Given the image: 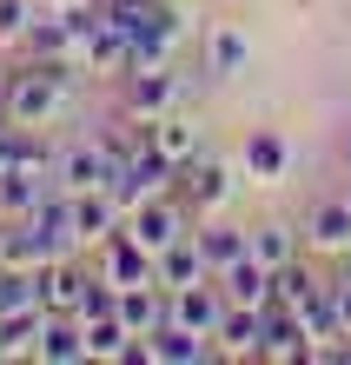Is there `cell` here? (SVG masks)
<instances>
[{
    "label": "cell",
    "mask_w": 351,
    "mask_h": 365,
    "mask_svg": "<svg viewBox=\"0 0 351 365\" xmlns=\"http://www.w3.org/2000/svg\"><path fill=\"white\" fill-rule=\"evenodd\" d=\"M33 14H40V0H0V47H20L27 40Z\"/></svg>",
    "instance_id": "obj_30"
},
{
    "label": "cell",
    "mask_w": 351,
    "mask_h": 365,
    "mask_svg": "<svg viewBox=\"0 0 351 365\" xmlns=\"http://www.w3.org/2000/svg\"><path fill=\"white\" fill-rule=\"evenodd\" d=\"M80 67H86V73H100V80H126V34L113 27V20H106V27L86 40Z\"/></svg>",
    "instance_id": "obj_27"
},
{
    "label": "cell",
    "mask_w": 351,
    "mask_h": 365,
    "mask_svg": "<svg viewBox=\"0 0 351 365\" xmlns=\"http://www.w3.org/2000/svg\"><path fill=\"white\" fill-rule=\"evenodd\" d=\"M345 200H351V173H345Z\"/></svg>",
    "instance_id": "obj_35"
},
{
    "label": "cell",
    "mask_w": 351,
    "mask_h": 365,
    "mask_svg": "<svg viewBox=\"0 0 351 365\" xmlns=\"http://www.w3.org/2000/svg\"><path fill=\"white\" fill-rule=\"evenodd\" d=\"M106 180H113V153H106V140L60 146V160H53V186L60 192H106Z\"/></svg>",
    "instance_id": "obj_3"
},
{
    "label": "cell",
    "mask_w": 351,
    "mask_h": 365,
    "mask_svg": "<svg viewBox=\"0 0 351 365\" xmlns=\"http://www.w3.org/2000/svg\"><path fill=\"white\" fill-rule=\"evenodd\" d=\"M40 332H47V306L7 312L0 319V359H40Z\"/></svg>",
    "instance_id": "obj_24"
},
{
    "label": "cell",
    "mask_w": 351,
    "mask_h": 365,
    "mask_svg": "<svg viewBox=\"0 0 351 365\" xmlns=\"http://www.w3.org/2000/svg\"><path fill=\"white\" fill-rule=\"evenodd\" d=\"M246 60H252V47H246V27L219 20V27L206 34V73H212V80H239V73H246Z\"/></svg>",
    "instance_id": "obj_19"
},
{
    "label": "cell",
    "mask_w": 351,
    "mask_h": 365,
    "mask_svg": "<svg viewBox=\"0 0 351 365\" xmlns=\"http://www.w3.org/2000/svg\"><path fill=\"white\" fill-rule=\"evenodd\" d=\"M179 106V73L172 67H146V73H126V120H159Z\"/></svg>",
    "instance_id": "obj_8"
},
{
    "label": "cell",
    "mask_w": 351,
    "mask_h": 365,
    "mask_svg": "<svg viewBox=\"0 0 351 365\" xmlns=\"http://www.w3.org/2000/svg\"><path fill=\"white\" fill-rule=\"evenodd\" d=\"M345 272H351V252H345Z\"/></svg>",
    "instance_id": "obj_36"
},
{
    "label": "cell",
    "mask_w": 351,
    "mask_h": 365,
    "mask_svg": "<svg viewBox=\"0 0 351 365\" xmlns=\"http://www.w3.org/2000/svg\"><path fill=\"white\" fill-rule=\"evenodd\" d=\"M318 286H325V279H318L312 266H298V259H292V266H278V272H272V306H305Z\"/></svg>",
    "instance_id": "obj_29"
},
{
    "label": "cell",
    "mask_w": 351,
    "mask_h": 365,
    "mask_svg": "<svg viewBox=\"0 0 351 365\" xmlns=\"http://www.w3.org/2000/svg\"><path fill=\"white\" fill-rule=\"evenodd\" d=\"M40 7H86V0H40Z\"/></svg>",
    "instance_id": "obj_32"
},
{
    "label": "cell",
    "mask_w": 351,
    "mask_h": 365,
    "mask_svg": "<svg viewBox=\"0 0 351 365\" xmlns=\"http://www.w3.org/2000/svg\"><path fill=\"white\" fill-rule=\"evenodd\" d=\"M305 246L325 252V259H345V252H351V200H345V192L325 200V206H312V220H305Z\"/></svg>",
    "instance_id": "obj_10"
},
{
    "label": "cell",
    "mask_w": 351,
    "mask_h": 365,
    "mask_svg": "<svg viewBox=\"0 0 351 365\" xmlns=\"http://www.w3.org/2000/svg\"><path fill=\"white\" fill-rule=\"evenodd\" d=\"M345 173H351V133H345Z\"/></svg>",
    "instance_id": "obj_34"
},
{
    "label": "cell",
    "mask_w": 351,
    "mask_h": 365,
    "mask_svg": "<svg viewBox=\"0 0 351 365\" xmlns=\"http://www.w3.org/2000/svg\"><path fill=\"white\" fill-rule=\"evenodd\" d=\"M146 140L159 146V153H166L172 166H179V173H186V166H192V160L206 153V140H199V126H192V120L179 113V106H172V113H159V120H146Z\"/></svg>",
    "instance_id": "obj_13"
},
{
    "label": "cell",
    "mask_w": 351,
    "mask_h": 365,
    "mask_svg": "<svg viewBox=\"0 0 351 365\" xmlns=\"http://www.w3.org/2000/svg\"><path fill=\"white\" fill-rule=\"evenodd\" d=\"M7 120L14 126H53L60 113L73 106V60H20L7 73Z\"/></svg>",
    "instance_id": "obj_1"
},
{
    "label": "cell",
    "mask_w": 351,
    "mask_h": 365,
    "mask_svg": "<svg viewBox=\"0 0 351 365\" xmlns=\"http://www.w3.org/2000/svg\"><path fill=\"white\" fill-rule=\"evenodd\" d=\"M47 173H27V166H7V173H0V226L7 220H27V212L47 200V186H40Z\"/></svg>",
    "instance_id": "obj_25"
},
{
    "label": "cell",
    "mask_w": 351,
    "mask_h": 365,
    "mask_svg": "<svg viewBox=\"0 0 351 365\" xmlns=\"http://www.w3.org/2000/svg\"><path fill=\"white\" fill-rule=\"evenodd\" d=\"M239 173L252 186H285V173H292V140L278 126H252L246 146H239Z\"/></svg>",
    "instance_id": "obj_5"
},
{
    "label": "cell",
    "mask_w": 351,
    "mask_h": 365,
    "mask_svg": "<svg viewBox=\"0 0 351 365\" xmlns=\"http://www.w3.org/2000/svg\"><path fill=\"white\" fill-rule=\"evenodd\" d=\"M192 240H199V252H206V266H212V272H226L232 259H246V252H252V232H246V226H226V220L199 226Z\"/></svg>",
    "instance_id": "obj_26"
},
{
    "label": "cell",
    "mask_w": 351,
    "mask_h": 365,
    "mask_svg": "<svg viewBox=\"0 0 351 365\" xmlns=\"http://www.w3.org/2000/svg\"><path fill=\"white\" fill-rule=\"evenodd\" d=\"M172 173H179V166H172V160H166V153H159L152 140H140L133 153H126V160L113 166L106 192L120 200V212H133V206H146V200H159V192L172 186Z\"/></svg>",
    "instance_id": "obj_2"
},
{
    "label": "cell",
    "mask_w": 351,
    "mask_h": 365,
    "mask_svg": "<svg viewBox=\"0 0 351 365\" xmlns=\"http://www.w3.org/2000/svg\"><path fill=\"white\" fill-rule=\"evenodd\" d=\"M219 352L226 359H258L266 352V306H226V319H219Z\"/></svg>",
    "instance_id": "obj_14"
},
{
    "label": "cell",
    "mask_w": 351,
    "mask_h": 365,
    "mask_svg": "<svg viewBox=\"0 0 351 365\" xmlns=\"http://www.w3.org/2000/svg\"><path fill=\"white\" fill-rule=\"evenodd\" d=\"M199 279H219L212 266H206V252H199V240H172L166 252H159V286L166 292H179V286H199Z\"/></svg>",
    "instance_id": "obj_20"
},
{
    "label": "cell",
    "mask_w": 351,
    "mask_h": 365,
    "mask_svg": "<svg viewBox=\"0 0 351 365\" xmlns=\"http://www.w3.org/2000/svg\"><path fill=\"white\" fill-rule=\"evenodd\" d=\"M298 319H305V332H312L318 359H332V352H338V339H345V319H338V299H332V286H318L312 299H305V306H298Z\"/></svg>",
    "instance_id": "obj_22"
},
{
    "label": "cell",
    "mask_w": 351,
    "mask_h": 365,
    "mask_svg": "<svg viewBox=\"0 0 351 365\" xmlns=\"http://www.w3.org/2000/svg\"><path fill=\"white\" fill-rule=\"evenodd\" d=\"M40 359H47V365H86V326H80L73 312H47Z\"/></svg>",
    "instance_id": "obj_21"
},
{
    "label": "cell",
    "mask_w": 351,
    "mask_h": 365,
    "mask_svg": "<svg viewBox=\"0 0 351 365\" xmlns=\"http://www.w3.org/2000/svg\"><path fill=\"white\" fill-rule=\"evenodd\" d=\"M120 319H126L140 339L159 332L166 319H172V292L159 286V279H146V286H120Z\"/></svg>",
    "instance_id": "obj_15"
},
{
    "label": "cell",
    "mask_w": 351,
    "mask_h": 365,
    "mask_svg": "<svg viewBox=\"0 0 351 365\" xmlns=\"http://www.w3.org/2000/svg\"><path fill=\"white\" fill-rule=\"evenodd\" d=\"M100 272L113 279V286H146V279H159V252H146L133 232H113V240L100 246Z\"/></svg>",
    "instance_id": "obj_9"
},
{
    "label": "cell",
    "mask_w": 351,
    "mask_h": 365,
    "mask_svg": "<svg viewBox=\"0 0 351 365\" xmlns=\"http://www.w3.org/2000/svg\"><path fill=\"white\" fill-rule=\"evenodd\" d=\"M219 286H226L232 306H272V266H258L252 252H246V259H232L226 272H219Z\"/></svg>",
    "instance_id": "obj_23"
},
{
    "label": "cell",
    "mask_w": 351,
    "mask_h": 365,
    "mask_svg": "<svg viewBox=\"0 0 351 365\" xmlns=\"http://www.w3.org/2000/svg\"><path fill=\"white\" fill-rule=\"evenodd\" d=\"M332 299H338V319H345V339H351V272L332 279Z\"/></svg>",
    "instance_id": "obj_31"
},
{
    "label": "cell",
    "mask_w": 351,
    "mask_h": 365,
    "mask_svg": "<svg viewBox=\"0 0 351 365\" xmlns=\"http://www.w3.org/2000/svg\"><path fill=\"white\" fill-rule=\"evenodd\" d=\"M258 359H278V365L318 359V346H312V332H305L298 306H266V352H258Z\"/></svg>",
    "instance_id": "obj_7"
},
{
    "label": "cell",
    "mask_w": 351,
    "mask_h": 365,
    "mask_svg": "<svg viewBox=\"0 0 351 365\" xmlns=\"http://www.w3.org/2000/svg\"><path fill=\"white\" fill-rule=\"evenodd\" d=\"M126 232H133V240L146 246V252H166L172 240H186L192 232V206H179V200H146V206H133L126 212Z\"/></svg>",
    "instance_id": "obj_4"
},
{
    "label": "cell",
    "mask_w": 351,
    "mask_h": 365,
    "mask_svg": "<svg viewBox=\"0 0 351 365\" xmlns=\"http://www.w3.org/2000/svg\"><path fill=\"white\" fill-rule=\"evenodd\" d=\"M73 200V232H80V246H106L113 232L126 226V212L113 192H67Z\"/></svg>",
    "instance_id": "obj_11"
},
{
    "label": "cell",
    "mask_w": 351,
    "mask_h": 365,
    "mask_svg": "<svg viewBox=\"0 0 351 365\" xmlns=\"http://www.w3.org/2000/svg\"><path fill=\"white\" fill-rule=\"evenodd\" d=\"M226 286L219 279H199V286H179L172 292V326H186V332H206V339H219V319H226Z\"/></svg>",
    "instance_id": "obj_6"
},
{
    "label": "cell",
    "mask_w": 351,
    "mask_h": 365,
    "mask_svg": "<svg viewBox=\"0 0 351 365\" xmlns=\"http://www.w3.org/2000/svg\"><path fill=\"white\" fill-rule=\"evenodd\" d=\"M20 47H27V60H80L73 53V27H67V14H60V7H40Z\"/></svg>",
    "instance_id": "obj_18"
},
{
    "label": "cell",
    "mask_w": 351,
    "mask_h": 365,
    "mask_svg": "<svg viewBox=\"0 0 351 365\" xmlns=\"http://www.w3.org/2000/svg\"><path fill=\"white\" fill-rule=\"evenodd\" d=\"M33 279H40V306H47V312H73V319H80V299H86V272L73 266V252L47 259V266H40Z\"/></svg>",
    "instance_id": "obj_12"
},
{
    "label": "cell",
    "mask_w": 351,
    "mask_h": 365,
    "mask_svg": "<svg viewBox=\"0 0 351 365\" xmlns=\"http://www.w3.org/2000/svg\"><path fill=\"white\" fill-rule=\"evenodd\" d=\"M7 126H14V120H7V100H0V133H7Z\"/></svg>",
    "instance_id": "obj_33"
},
{
    "label": "cell",
    "mask_w": 351,
    "mask_h": 365,
    "mask_svg": "<svg viewBox=\"0 0 351 365\" xmlns=\"http://www.w3.org/2000/svg\"><path fill=\"white\" fill-rule=\"evenodd\" d=\"M252 259H258V266H272V272H278V266H292V259H298V232H292V226H278V220L252 226Z\"/></svg>",
    "instance_id": "obj_28"
},
{
    "label": "cell",
    "mask_w": 351,
    "mask_h": 365,
    "mask_svg": "<svg viewBox=\"0 0 351 365\" xmlns=\"http://www.w3.org/2000/svg\"><path fill=\"white\" fill-rule=\"evenodd\" d=\"M219 352V339H206V332H186V326H166L159 332H146V359H159V365H199V359H212Z\"/></svg>",
    "instance_id": "obj_16"
},
{
    "label": "cell",
    "mask_w": 351,
    "mask_h": 365,
    "mask_svg": "<svg viewBox=\"0 0 351 365\" xmlns=\"http://www.w3.org/2000/svg\"><path fill=\"white\" fill-rule=\"evenodd\" d=\"M226 200H232V166H219V160H206V153H199V160L186 166V206L212 220Z\"/></svg>",
    "instance_id": "obj_17"
}]
</instances>
